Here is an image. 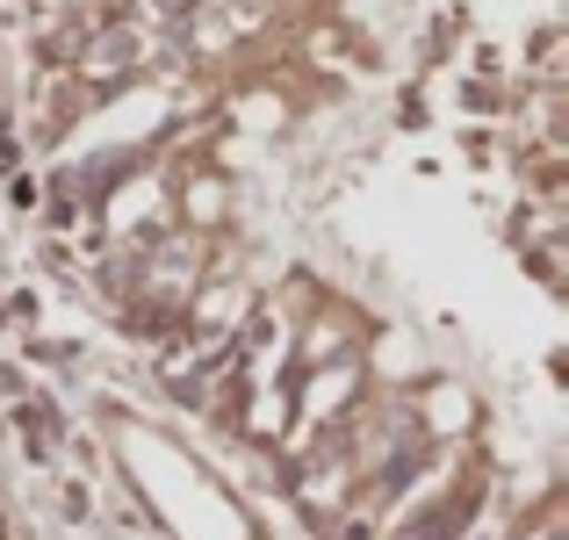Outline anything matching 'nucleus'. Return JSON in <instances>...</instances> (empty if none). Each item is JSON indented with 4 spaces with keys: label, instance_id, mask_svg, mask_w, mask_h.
Listing matches in <instances>:
<instances>
[{
    "label": "nucleus",
    "instance_id": "1",
    "mask_svg": "<svg viewBox=\"0 0 569 540\" xmlns=\"http://www.w3.org/2000/svg\"><path fill=\"white\" fill-rule=\"evenodd\" d=\"M8 194H14V209H37V180L14 173V180H8Z\"/></svg>",
    "mask_w": 569,
    "mask_h": 540
}]
</instances>
